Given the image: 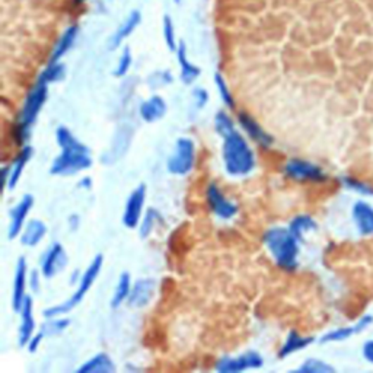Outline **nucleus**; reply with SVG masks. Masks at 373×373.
I'll return each instance as SVG.
<instances>
[{
  "mask_svg": "<svg viewBox=\"0 0 373 373\" xmlns=\"http://www.w3.org/2000/svg\"><path fill=\"white\" fill-rule=\"evenodd\" d=\"M56 140L61 152L51 163L50 168L51 175L57 177L76 175L92 167L94 160L89 148L80 140H77L68 127L65 126L57 127Z\"/></svg>",
  "mask_w": 373,
  "mask_h": 373,
  "instance_id": "obj_1",
  "label": "nucleus"
},
{
  "mask_svg": "<svg viewBox=\"0 0 373 373\" xmlns=\"http://www.w3.org/2000/svg\"><path fill=\"white\" fill-rule=\"evenodd\" d=\"M222 159L225 171L229 177H246L250 175L257 165L255 153L251 149L250 143L238 132L223 137L222 144Z\"/></svg>",
  "mask_w": 373,
  "mask_h": 373,
  "instance_id": "obj_2",
  "label": "nucleus"
},
{
  "mask_svg": "<svg viewBox=\"0 0 373 373\" xmlns=\"http://www.w3.org/2000/svg\"><path fill=\"white\" fill-rule=\"evenodd\" d=\"M263 242L272 254L276 264L286 272H293L298 268L299 242L295 235L289 231V227H272L265 231Z\"/></svg>",
  "mask_w": 373,
  "mask_h": 373,
  "instance_id": "obj_3",
  "label": "nucleus"
},
{
  "mask_svg": "<svg viewBox=\"0 0 373 373\" xmlns=\"http://www.w3.org/2000/svg\"><path fill=\"white\" fill-rule=\"evenodd\" d=\"M49 98V85L37 79L34 87L28 91L24 106L20 108V113L18 115V122L13 130V137L19 146H25L30 136H31V127L32 124L37 121L38 114L43 110L44 103Z\"/></svg>",
  "mask_w": 373,
  "mask_h": 373,
  "instance_id": "obj_4",
  "label": "nucleus"
},
{
  "mask_svg": "<svg viewBox=\"0 0 373 373\" xmlns=\"http://www.w3.org/2000/svg\"><path fill=\"white\" fill-rule=\"evenodd\" d=\"M102 264H103V257L101 254H98L91 261V264L88 265L85 273L82 274L80 280L77 282V289H76V292L72 295V298L68 299V301H65L63 303H58L56 306H50V308L44 309L43 310L44 318H54V317L66 315V314L70 312L72 309H75L79 303H82V301L85 299L87 293L89 292V289L94 286L95 280L98 279V276L101 273Z\"/></svg>",
  "mask_w": 373,
  "mask_h": 373,
  "instance_id": "obj_5",
  "label": "nucleus"
},
{
  "mask_svg": "<svg viewBox=\"0 0 373 373\" xmlns=\"http://www.w3.org/2000/svg\"><path fill=\"white\" fill-rule=\"evenodd\" d=\"M196 165V143L190 137L178 139L175 149L168 158L167 170L172 175L184 177L190 174Z\"/></svg>",
  "mask_w": 373,
  "mask_h": 373,
  "instance_id": "obj_6",
  "label": "nucleus"
},
{
  "mask_svg": "<svg viewBox=\"0 0 373 373\" xmlns=\"http://www.w3.org/2000/svg\"><path fill=\"white\" fill-rule=\"evenodd\" d=\"M283 171L287 178L301 182H324L327 179V174L321 167L298 158L287 160Z\"/></svg>",
  "mask_w": 373,
  "mask_h": 373,
  "instance_id": "obj_7",
  "label": "nucleus"
},
{
  "mask_svg": "<svg viewBox=\"0 0 373 373\" xmlns=\"http://www.w3.org/2000/svg\"><path fill=\"white\" fill-rule=\"evenodd\" d=\"M144 201H146V185L140 184L132 191L126 201V206H124L122 225L129 227V229H136V227H139L143 217Z\"/></svg>",
  "mask_w": 373,
  "mask_h": 373,
  "instance_id": "obj_8",
  "label": "nucleus"
},
{
  "mask_svg": "<svg viewBox=\"0 0 373 373\" xmlns=\"http://www.w3.org/2000/svg\"><path fill=\"white\" fill-rule=\"evenodd\" d=\"M263 365H264L263 356L258 353V351L250 350L239 355L238 358H222L216 363V370L225 373H238L248 369H260L263 367Z\"/></svg>",
  "mask_w": 373,
  "mask_h": 373,
  "instance_id": "obj_9",
  "label": "nucleus"
},
{
  "mask_svg": "<svg viewBox=\"0 0 373 373\" xmlns=\"http://www.w3.org/2000/svg\"><path fill=\"white\" fill-rule=\"evenodd\" d=\"M206 200L212 213L222 220H229L238 213V206L231 200H227L216 184H210L207 186Z\"/></svg>",
  "mask_w": 373,
  "mask_h": 373,
  "instance_id": "obj_10",
  "label": "nucleus"
},
{
  "mask_svg": "<svg viewBox=\"0 0 373 373\" xmlns=\"http://www.w3.org/2000/svg\"><path fill=\"white\" fill-rule=\"evenodd\" d=\"M68 264V254L61 244H53L46 254L41 258V276L46 279H53L57 273H60Z\"/></svg>",
  "mask_w": 373,
  "mask_h": 373,
  "instance_id": "obj_11",
  "label": "nucleus"
},
{
  "mask_svg": "<svg viewBox=\"0 0 373 373\" xmlns=\"http://www.w3.org/2000/svg\"><path fill=\"white\" fill-rule=\"evenodd\" d=\"M34 206V197L31 194H25L23 198L19 200V203L12 207L9 212V227H8V238L15 239L19 238L20 232L24 229V225L27 222V217Z\"/></svg>",
  "mask_w": 373,
  "mask_h": 373,
  "instance_id": "obj_12",
  "label": "nucleus"
},
{
  "mask_svg": "<svg viewBox=\"0 0 373 373\" xmlns=\"http://www.w3.org/2000/svg\"><path fill=\"white\" fill-rule=\"evenodd\" d=\"M32 153H34L32 148L28 146V144H25V146H23V149L19 151L15 160L11 165H8V167L4 168V179H5L8 190H13L15 186L18 185L20 177H23V174H24L27 163L32 158Z\"/></svg>",
  "mask_w": 373,
  "mask_h": 373,
  "instance_id": "obj_13",
  "label": "nucleus"
},
{
  "mask_svg": "<svg viewBox=\"0 0 373 373\" xmlns=\"http://www.w3.org/2000/svg\"><path fill=\"white\" fill-rule=\"evenodd\" d=\"M27 260L20 257L16 264L13 289H12V308L15 312H19L20 308L27 299V287H28V270H27Z\"/></svg>",
  "mask_w": 373,
  "mask_h": 373,
  "instance_id": "obj_14",
  "label": "nucleus"
},
{
  "mask_svg": "<svg viewBox=\"0 0 373 373\" xmlns=\"http://www.w3.org/2000/svg\"><path fill=\"white\" fill-rule=\"evenodd\" d=\"M238 122L241 129L248 134L251 140H254L260 148L268 149L274 143L272 134H268L263 127L261 124L257 122L250 114L246 113H239L238 114Z\"/></svg>",
  "mask_w": 373,
  "mask_h": 373,
  "instance_id": "obj_15",
  "label": "nucleus"
},
{
  "mask_svg": "<svg viewBox=\"0 0 373 373\" xmlns=\"http://www.w3.org/2000/svg\"><path fill=\"white\" fill-rule=\"evenodd\" d=\"M20 315V324H19V333H18V343L20 347H27L28 341L34 336L35 331V320H34V303L32 298L27 296L24 301L23 308L18 312Z\"/></svg>",
  "mask_w": 373,
  "mask_h": 373,
  "instance_id": "obj_16",
  "label": "nucleus"
},
{
  "mask_svg": "<svg viewBox=\"0 0 373 373\" xmlns=\"http://www.w3.org/2000/svg\"><path fill=\"white\" fill-rule=\"evenodd\" d=\"M140 24H141V12L134 9L126 18H124V20L120 24V27L111 35L110 43H108L110 50L111 51L117 50L124 43V41H126L137 30V27Z\"/></svg>",
  "mask_w": 373,
  "mask_h": 373,
  "instance_id": "obj_17",
  "label": "nucleus"
},
{
  "mask_svg": "<svg viewBox=\"0 0 373 373\" xmlns=\"http://www.w3.org/2000/svg\"><path fill=\"white\" fill-rule=\"evenodd\" d=\"M155 280L153 279H140L137 280L133 287H132V293L127 299V305L130 308H144L151 303L155 295Z\"/></svg>",
  "mask_w": 373,
  "mask_h": 373,
  "instance_id": "obj_18",
  "label": "nucleus"
},
{
  "mask_svg": "<svg viewBox=\"0 0 373 373\" xmlns=\"http://www.w3.org/2000/svg\"><path fill=\"white\" fill-rule=\"evenodd\" d=\"M372 322H373V317L372 315H365L355 325L340 327L337 329H333V331H329V333L324 334L321 337V343H339V341L348 340L350 337H353L355 334H360L362 331L369 328Z\"/></svg>",
  "mask_w": 373,
  "mask_h": 373,
  "instance_id": "obj_19",
  "label": "nucleus"
},
{
  "mask_svg": "<svg viewBox=\"0 0 373 373\" xmlns=\"http://www.w3.org/2000/svg\"><path fill=\"white\" fill-rule=\"evenodd\" d=\"M77 37H79V25H69L63 32H61L50 53L49 63H58V61H61V58L73 49Z\"/></svg>",
  "mask_w": 373,
  "mask_h": 373,
  "instance_id": "obj_20",
  "label": "nucleus"
},
{
  "mask_svg": "<svg viewBox=\"0 0 373 373\" xmlns=\"http://www.w3.org/2000/svg\"><path fill=\"white\" fill-rule=\"evenodd\" d=\"M167 111H168L167 101L159 95H153L146 101H143L139 107L140 118L146 122H156L162 120L165 114H167Z\"/></svg>",
  "mask_w": 373,
  "mask_h": 373,
  "instance_id": "obj_21",
  "label": "nucleus"
},
{
  "mask_svg": "<svg viewBox=\"0 0 373 373\" xmlns=\"http://www.w3.org/2000/svg\"><path fill=\"white\" fill-rule=\"evenodd\" d=\"M351 215H353L358 229L363 236L373 235V207L369 203L362 200L356 201Z\"/></svg>",
  "mask_w": 373,
  "mask_h": 373,
  "instance_id": "obj_22",
  "label": "nucleus"
},
{
  "mask_svg": "<svg viewBox=\"0 0 373 373\" xmlns=\"http://www.w3.org/2000/svg\"><path fill=\"white\" fill-rule=\"evenodd\" d=\"M175 53H177L178 63H179V68H181V80H182V84H185V85L194 84V82L198 79V76L201 75V69L191 63L190 58H189V54H186V47H185V44L182 43V41H179L178 49H177Z\"/></svg>",
  "mask_w": 373,
  "mask_h": 373,
  "instance_id": "obj_23",
  "label": "nucleus"
},
{
  "mask_svg": "<svg viewBox=\"0 0 373 373\" xmlns=\"http://www.w3.org/2000/svg\"><path fill=\"white\" fill-rule=\"evenodd\" d=\"M47 235V226L44 222H41L38 219L30 220L25 227L19 235V241L24 246L32 248L37 246L41 241H43Z\"/></svg>",
  "mask_w": 373,
  "mask_h": 373,
  "instance_id": "obj_24",
  "label": "nucleus"
},
{
  "mask_svg": "<svg viewBox=\"0 0 373 373\" xmlns=\"http://www.w3.org/2000/svg\"><path fill=\"white\" fill-rule=\"evenodd\" d=\"M315 341L314 337H306V336H302L299 334L298 331L292 329L290 333L287 334V339L284 341V344L282 346V348L279 350V358L280 359H286L289 358L290 355L293 353H298V351L309 347L310 344H312Z\"/></svg>",
  "mask_w": 373,
  "mask_h": 373,
  "instance_id": "obj_25",
  "label": "nucleus"
},
{
  "mask_svg": "<svg viewBox=\"0 0 373 373\" xmlns=\"http://www.w3.org/2000/svg\"><path fill=\"white\" fill-rule=\"evenodd\" d=\"M115 365L107 353H98L77 369V373H114Z\"/></svg>",
  "mask_w": 373,
  "mask_h": 373,
  "instance_id": "obj_26",
  "label": "nucleus"
},
{
  "mask_svg": "<svg viewBox=\"0 0 373 373\" xmlns=\"http://www.w3.org/2000/svg\"><path fill=\"white\" fill-rule=\"evenodd\" d=\"M132 276L130 273H121V276L118 277V283L114 289V293L111 298V308L115 309L118 306H121L124 302H127L130 293H132Z\"/></svg>",
  "mask_w": 373,
  "mask_h": 373,
  "instance_id": "obj_27",
  "label": "nucleus"
},
{
  "mask_svg": "<svg viewBox=\"0 0 373 373\" xmlns=\"http://www.w3.org/2000/svg\"><path fill=\"white\" fill-rule=\"evenodd\" d=\"M289 231L292 232L295 235V238L298 241H302L305 234L308 232H312V231H317V222L308 216V215H301V216H296L295 219H292V222L289 223Z\"/></svg>",
  "mask_w": 373,
  "mask_h": 373,
  "instance_id": "obj_28",
  "label": "nucleus"
},
{
  "mask_svg": "<svg viewBox=\"0 0 373 373\" xmlns=\"http://www.w3.org/2000/svg\"><path fill=\"white\" fill-rule=\"evenodd\" d=\"M69 325H70V320L61 315V317L47 318V322L41 325L39 331L43 333L46 339H49V337H56V336H60L61 333H65Z\"/></svg>",
  "mask_w": 373,
  "mask_h": 373,
  "instance_id": "obj_29",
  "label": "nucleus"
},
{
  "mask_svg": "<svg viewBox=\"0 0 373 373\" xmlns=\"http://www.w3.org/2000/svg\"><path fill=\"white\" fill-rule=\"evenodd\" d=\"M66 76V68L65 65L58 61V63H47V68L38 75V80L44 82V84H56V82L63 80Z\"/></svg>",
  "mask_w": 373,
  "mask_h": 373,
  "instance_id": "obj_30",
  "label": "nucleus"
},
{
  "mask_svg": "<svg viewBox=\"0 0 373 373\" xmlns=\"http://www.w3.org/2000/svg\"><path fill=\"white\" fill-rule=\"evenodd\" d=\"M162 220L160 213L156 209H149L141 217V222L139 225V235L141 239H148L152 234V231L155 229V226L158 222Z\"/></svg>",
  "mask_w": 373,
  "mask_h": 373,
  "instance_id": "obj_31",
  "label": "nucleus"
},
{
  "mask_svg": "<svg viewBox=\"0 0 373 373\" xmlns=\"http://www.w3.org/2000/svg\"><path fill=\"white\" fill-rule=\"evenodd\" d=\"M162 35L165 39V44H167L168 50L175 53L178 49V41H177V34H175V25L172 23V18L170 15H165L162 19Z\"/></svg>",
  "mask_w": 373,
  "mask_h": 373,
  "instance_id": "obj_32",
  "label": "nucleus"
},
{
  "mask_svg": "<svg viewBox=\"0 0 373 373\" xmlns=\"http://www.w3.org/2000/svg\"><path fill=\"white\" fill-rule=\"evenodd\" d=\"M215 130L216 133L223 139L229 133H232L235 129V122L232 117L227 114L225 110H220L215 115Z\"/></svg>",
  "mask_w": 373,
  "mask_h": 373,
  "instance_id": "obj_33",
  "label": "nucleus"
},
{
  "mask_svg": "<svg viewBox=\"0 0 373 373\" xmlns=\"http://www.w3.org/2000/svg\"><path fill=\"white\" fill-rule=\"evenodd\" d=\"M215 85L217 88V92H219V96L223 102V106H226V108L234 110L235 108V98H234V94L231 92L229 87H227L222 73L215 75Z\"/></svg>",
  "mask_w": 373,
  "mask_h": 373,
  "instance_id": "obj_34",
  "label": "nucleus"
},
{
  "mask_svg": "<svg viewBox=\"0 0 373 373\" xmlns=\"http://www.w3.org/2000/svg\"><path fill=\"white\" fill-rule=\"evenodd\" d=\"M298 372H303V373H334L336 369L321 359L310 358L302 363V366L298 369Z\"/></svg>",
  "mask_w": 373,
  "mask_h": 373,
  "instance_id": "obj_35",
  "label": "nucleus"
},
{
  "mask_svg": "<svg viewBox=\"0 0 373 373\" xmlns=\"http://www.w3.org/2000/svg\"><path fill=\"white\" fill-rule=\"evenodd\" d=\"M132 65H133V54H132V50L129 47H124L120 58H118V63L113 72V75L115 77H124L129 70L132 69Z\"/></svg>",
  "mask_w": 373,
  "mask_h": 373,
  "instance_id": "obj_36",
  "label": "nucleus"
},
{
  "mask_svg": "<svg viewBox=\"0 0 373 373\" xmlns=\"http://www.w3.org/2000/svg\"><path fill=\"white\" fill-rule=\"evenodd\" d=\"M172 80H174V77H172L171 72H168V70H159V72L152 73L148 77V85L152 89H160V88H165V87L171 85Z\"/></svg>",
  "mask_w": 373,
  "mask_h": 373,
  "instance_id": "obj_37",
  "label": "nucleus"
},
{
  "mask_svg": "<svg viewBox=\"0 0 373 373\" xmlns=\"http://www.w3.org/2000/svg\"><path fill=\"white\" fill-rule=\"evenodd\" d=\"M343 184L347 186V189L353 190V191H358L360 194H365V196H372L373 194V189L370 185L356 179V178H351V177H346L343 178Z\"/></svg>",
  "mask_w": 373,
  "mask_h": 373,
  "instance_id": "obj_38",
  "label": "nucleus"
},
{
  "mask_svg": "<svg viewBox=\"0 0 373 373\" xmlns=\"http://www.w3.org/2000/svg\"><path fill=\"white\" fill-rule=\"evenodd\" d=\"M207 101H209V92H207L204 88H196L193 91V102L197 110H203L206 107Z\"/></svg>",
  "mask_w": 373,
  "mask_h": 373,
  "instance_id": "obj_39",
  "label": "nucleus"
},
{
  "mask_svg": "<svg viewBox=\"0 0 373 373\" xmlns=\"http://www.w3.org/2000/svg\"><path fill=\"white\" fill-rule=\"evenodd\" d=\"M44 339H46V337L43 336V333H41V331H39V333L34 334V336L31 337V340L28 341V344H27V348H28L30 353H35V351H37L38 347H39V344L43 343Z\"/></svg>",
  "mask_w": 373,
  "mask_h": 373,
  "instance_id": "obj_40",
  "label": "nucleus"
},
{
  "mask_svg": "<svg viewBox=\"0 0 373 373\" xmlns=\"http://www.w3.org/2000/svg\"><path fill=\"white\" fill-rule=\"evenodd\" d=\"M28 286L31 287V290H32L34 293H38L39 292L41 284H39V273L38 272H32L30 274V277H28Z\"/></svg>",
  "mask_w": 373,
  "mask_h": 373,
  "instance_id": "obj_41",
  "label": "nucleus"
},
{
  "mask_svg": "<svg viewBox=\"0 0 373 373\" xmlns=\"http://www.w3.org/2000/svg\"><path fill=\"white\" fill-rule=\"evenodd\" d=\"M362 353H363V358L373 365V340H369L363 344V350H362Z\"/></svg>",
  "mask_w": 373,
  "mask_h": 373,
  "instance_id": "obj_42",
  "label": "nucleus"
},
{
  "mask_svg": "<svg viewBox=\"0 0 373 373\" xmlns=\"http://www.w3.org/2000/svg\"><path fill=\"white\" fill-rule=\"evenodd\" d=\"M79 226H80V217H79V215H72L69 217V227H70V231H77Z\"/></svg>",
  "mask_w": 373,
  "mask_h": 373,
  "instance_id": "obj_43",
  "label": "nucleus"
},
{
  "mask_svg": "<svg viewBox=\"0 0 373 373\" xmlns=\"http://www.w3.org/2000/svg\"><path fill=\"white\" fill-rule=\"evenodd\" d=\"M79 186H80V189L91 190L92 189V179L89 177H84L79 181Z\"/></svg>",
  "mask_w": 373,
  "mask_h": 373,
  "instance_id": "obj_44",
  "label": "nucleus"
},
{
  "mask_svg": "<svg viewBox=\"0 0 373 373\" xmlns=\"http://www.w3.org/2000/svg\"><path fill=\"white\" fill-rule=\"evenodd\" d=\"M73 2H75L76 5H84L85 2H88V0H73Z\"/></svg>",
  "mask_w": 373,
  "mask_h": 373,
  "instance_id": "obj_45",
  "label": "nucleus"
},
{
  "mask_svg": "<svg viewBox=\"0 0 373 373\" xmlns=\"http://www.w3.org/2000/svg\"><path fill=\"white\" fill-rule=\"evenodd\" d=\"M181 2H182V0H174L175 5H181Z\"/></svg>",
  "mask_w": 373,
  "mask_h": 373,
  "instance_id": "obj_46",
  "label": "nucleus"
}]
</instances>
